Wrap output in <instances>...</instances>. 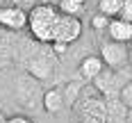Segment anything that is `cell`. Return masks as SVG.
I'll return each mask as SVG.
<instances>
[{"label": "cell", "mask_w": 132, "mask_h": 123, "mask_svg": "<svg viewBox=\"0 0 132 123\" xmlns=\"http://www.w3.org/2000/svg\"><path fill=\"white\" fill-rule=\"evenodd\" d=\"M62 16L64 14L59 12L57 5H50V2L34 5V7L27 9V30L32 32V37L37 41H41V43H53Z\"/></svg>", "instance_id": "cell-1"}, {"label": "cell", "mask_w": 132, "mask_h": 123, "mask_svg": "<svg viewBox=\"0 0 132 123\" xmlns=\"http://www.w3.org/2000/svg\"><path fill=\"white\" fill-rule=\"evenodd\" d=\"M100 59L105 62V66H112V68H121L125 66L130 59V48L125 43H116V41H107L103 46V53H100Z\"/></svg>", "instance_id": "cell-2"}, {"label": "cell", "mask_w": 132, "mask_h": 123, "mask_svg": "<svg viewBox=\"0 0 132 123\" xmlns=\"http://www.w3.org/2000/svg\"><path fill=\"white\" fill-rule=\"evenodd\" d=\"M0 27L5 30H25L27 27V12L18 5H9V7H0Z\"/></svg>", "instance_id": "cell-3"}, {"label": "cell", "mask_w": 132, "mask_h": 123, "mask_svg": "<svg viewBox=\"0 0 132 123\" xmlns=\"http://www.w3.org/2000/svg\"><path fill=\"white\" fill-rule=\"evenodd\" d=\"M80 34H82V21H80L78 16H62L53 43H64V46H68V43H73L75 39H80Z\"/></svg>", "instance_id": "cell-4"}, {"label": "cell", "mask_w": 132, "mask_h": 123, "mask_svg": "<svg viewBox=\"0 0 132 123\" xmlns=\"http://www.w3.org/2000/svg\"><path fill=\"white\" fill-rule=\"evenodd\" d=\"M107 37L109 41H116V43H132V23L130 21H123V18H112V23L107 27Z\"/></svg>", "instance_id": "cell-5"}, {"label": "cell", "mask_w": 132, "mask_h": 123, "mask_svg": "<svg viewBox=\"0 0 132 123\" xmlns=\"http://www.w3.org/2000/svg\"><path fill=\"white\" fill-rule=\"evenodd\" d=\"M103 71H105V62L100 59V55H89L80 62V75L84 80H96Z\"/></svg>", "instance_id": "cell-6"}, {"label": "cell", "mask_w": 132, "mask_h": 123, "mask_svg": "<svg viewBox=\"0 0 132 123\" xmlns=\"http://www.w3.org/2000/svg\"><path fill=\"white\" fill-rule=\"evenodd\" d=\"M123 9V0H100L98 2V12L105 14L107 18H119Z\"/></svg>", "instance_id": "cell-7"}, {"label": "cell", "mask_w": 132, "mask_h": 123, "mask_svg": "<svg viewBox=\"0 0 132 123\" xmlns=\"http://www.w3.org/2000/svg\"><path fill=\"white\" fill-rule=\"evenodd\" d=\"M62 105H64V98H62V94H59L57 89L46 91V96H43V107H46V112L55 114V112L62 109Z\"/></svg>", "instance_id": "cell-8"}, {"label": "cell", "mask_w": 132, "mask_h": 123, "mask_svg": "<svg viewBox=\"0 0 132 123\" xmlns=\"http://www.w3.org/2000/svg\"><path fill=\"white\" fill-rule=\"evenodd\" d=\"M59 12L64 14V16H80L82 14V5L75 2V0H59Z\"/></svg>", "instance_id": "cell-9"}, {"label": "cell", "mask_w": 132, "mask_h": 123, "mask_svg": "<svg viewBox=\"0 0 132 123\" xmlns=\"http://www.w3.org/2000/svg\"><path fill=\"white\" fill-rule=\"evenodd\" d=\"M109 23H112V18H107L105 14H100V12L91 18V25L96 27V30H107V27H109Z\"/></svg>", "instance_id": "cell-10"}, {"label": "cell", "mask_w": 132, "mask_h": 123, "mask_svg": "<svg viewBox=\"0 0 132 123\" xmlns=\"http://www.w3.org/2000/svg\"><path fill=\"white\" fill-rule=\"evenodd\" d=\"M123 21H130L132 23V0H123V9H121V16Z\"/></svg>", "instance_id": "cell-11"}, {"label": "cell", "mask_w": 132, "mask_h": 123, "mask_svg": "<svg viewBox=\"0 0 132 123\" xmlns=\"http://www.w3.org/2000/svg\"><path fill=\"white\" fill-rule=\"evenodd\" d=\"M7 123H32L27 116H12V119H7Z\"/></svg>", "instance_id": "cell-12"}, {"label": "cell", "mask_w": 132, "mask_h": 123, "mask_svg": "<svg viewBox=\"0 0 132 123\" xmlns=\"http://www.w3.org/2000/svg\"><path fill=\"white\" fill-rule=\"evenodd\" d=\"M53 48H55V53H66V48H68V46H64V43H53Z\"/></svg>", "instance_id": "cell-13"}, {"label": "cell", "mask_w": 132, "mask_h": 123, "mask_svg": "<svg viewBox=\"0 0 132 123\" xmlns=\"http://www.w3.org/2000/svg\"><path fill=\"white\" fill-rule=\"evenodd\" d=\"M75 2H80V5H84V2H87V0H75Z\"/></svg>", "instance_id": "cell-14"}, {"label": "cell", "mask_w": 132, "mask_h": 123, "mask_svg": "<svg viewBox=\"0 0 132 123\" xmlns=\"http://www.w3.org/2000/svg\"><path fill=\"white\" fill-rule=\"evenodd\" d=\"M130 59H132V43H130Z\"/></svg>", "instance_id": "cell-15"}]
</instances>
